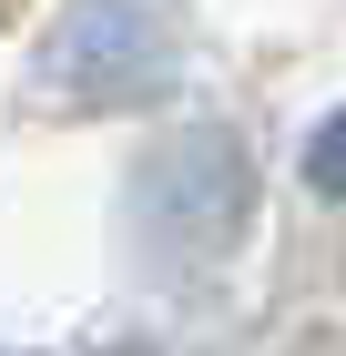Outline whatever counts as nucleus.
Returning <instances> with one entry per match:
<instances>
[{"label": "nucleus", "instance_id": "f257e3e1", "mask_svg": "<svg viewBox=\"0 0 346 356\" xmlns=\"http://www.w3.org/2000/svg\"><path fill=\"white\" fill-rule=\"evenodd\" d=\"M306 173H316V193H336V204H346V102L316 122V143H306Z\"/></svg>", "mask_w": 346, "mask_h": 356}]
</instances>
